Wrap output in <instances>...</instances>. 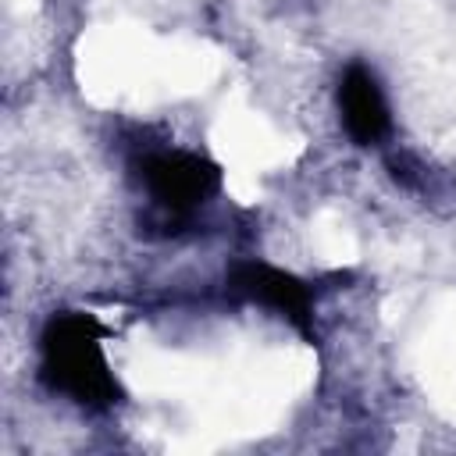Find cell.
<instances>
[{
    "label": "cell",
    "instance_id": "obj_1",
    "mask_svg": "<svg viewBox=\"0 0 456 456\" xmlns=\"http://www.w3.org/2000/svg\"><path fill=\"white\" fill-rule=\"evenodd\" d=\"M43 378L78 406H107L118 392L100 331L82 314H61L43 331Z\"/></svg>",
    "mask_w": 456,
    "mask_h": 456
},
{
    "label": "cell",
    "instance_id": "obj_2",
    "mask_svg": "<svg viewBox=\"0 0 456 456\" xmlns=\"http://www.w3.org/2000/svg\"><path fill=\"white\" fill-rule=\"evenodd\" d=\"M135 178L146 203L164 217H189L217 192V167L189 150H146L135 160Z\"/></svg>",
    "mask_w": 456,
    "mask_h": 456
},
{
    "label": "cell",
    "instance_id": "obj_3",
    "mask_svg": "<svg viewBox=\"0 0 456 456\" xmlns=\"http://www.w3.org/2000/svg\"><path fill=\"white\" fill-rule=\"evenodd\" d=\"M335 103H338V121L356 146H378L392 132L388 96L367 64H349L342 71Z\"/></svg>",
    "mask_w": 456,
    "mask_h": 456
},
{
    "label": "cell",
    "instance_id": "obj_4",
    "mask_svg": "<svg viewBox=\"0 0 456 456\" xmlns=\"http://www.w3.org/2000/svg\"><path fill=\"white\" fill-rule=\"evenodd\" d=\"M242 285H246L253 296H260L264 303H271V306H278L281 314H289V317H299L303 306H306V292H303V285L292 281V278L281 274V271H271V267H249L246 278H242Z\"/></svg>",
    "mask_w": 456,
    "mask_h": 456
}]
</instances>
